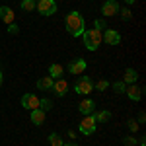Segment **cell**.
Segmentation results:
<instances>
[{"mask_svg":"<svg viewBox=\"0 0 146 146\" xmlns=\"http://www.w3.org/2000/svg\"><path fill=\"white\" fill-rule=\"evenodd\" d=\"M125 94H127V98L131 101H140V98H142V88L136 86V84H129Z\"/></svg>","mask_w":146,"mask_h":146,"instance_id":"11","label":"cell"},{"mask_svg":"<svg viewBox=\"0 0 146 146\" xmlns=\"http://www.w3.org/2000/svg\"><path fill=\"white\" fill-rule=\"evenodd\" d=\"M127 127H129L131 133H136V131H138V123H136L135 119H129V121H127Z\"/></svg>","mask_w":146,"mask_h":146,"instance_id":"24","label":"cell"},{"mask_svg":"<svg viewBox=\"0 0 146 146\" xmlns=\"http://www.w3.org/2000/svg\"><path fill=\"white\" fill-rule=\"evenodd\" d=\"M0 84H2V70H0Z\"/></svg>","mask_w":146,"mask_h":146,"instance_id":"33","label":"cell"},{"mask_svg":"<svg viewBox=\"0 0 146 146\" xmlns=\"http://www.w3.org/2000/svg\"><path fill=\"white\" fill-rule=\"evenodd\" d=\"M62 146H78V144H74V142H70V144H62Z\"/></svg>","mask_w":146,"mask_h":146,"instance_id":"32","label":"cell"},{"mask_svg":"<svg viewBox=\"0 0 146 146\" xmlns=\"http://www.w3.org/2000/svg\"><path fill=\"white\" fill-rule=\"evenodd\" d=\"M20 8L23 12H33L35 10V0H22L20 2Z\"/></svg>","mask_w":146,"mask_h":146,"instance_id":"19","label":"cell"},{"mask_svg":"<svg viewBox=\"0 0 146 146\" xmlns=\"http://www.w3.org/2000/svg\"><path fill=\"white\" fill-rule=\"evenodd\" d=\"M136 0H125V4H135Z\"/></svg>","mask_w":146,"mask_h":146,"instance_id":"31","label":"cell"},{"mask_svg":"<svg viewBox=\"0 0 146 146\" xmlns=\"http://www.w3.org/2000/svg\"><path fill=\"white\" fill-rule=\"evenodd\" d=\"M144 119H146V115H144V111L140 113V115H138V121H136V123L140 125V123H144Z\"/></svg>","mask_w":146,"mask_h":146,"instance_id":"29","label":"cell"},{"mask_svg":"<svg viewBox=\"0 0 146 146\" xmlns=\"http://www.w3.org/2000/svg\"><path fill=\"white\" fill-rule=\"evenodd\" d=\"M35 2H37V0H35Z\"/></svg>","mask_w":146,"mask_h":146,"instance_id":"34","label":"cell"},{"mask_svg":"<svg viewBox=\"0 0 146 146\" xmlns=\"http://www.w3.org/2000/svg\"><path fill=\"white\" fill-rule=\"evenodd\" d=\"M101 14L105 18H111V16H117L119 14V4L115 0H105L103 6H101Z\"/></svg>","mask_w":146,"mask_h":146,"instance_id":"9","label":"cell"},{"mask_svg":"<svg viewBox=\"0 0 146 146\" xmlns=\"http://www.w3.org/2000/svg\"><path fill=\"white\" fill-rule=\"evenodd\" d=\"M84 37V47L88 49V51H98L100 49V43H101V31L98 29H88V31H84L82 33Z\"/></svg>","mask_w":146,"mask_h":146,"instance_id":"2","label":"cell"},{"mask_svg":"<svg viewBox=\"0 0 146 146\" xmlns=\"http://www.w3.org/2000/svg\"><path fill=\"white\" fill-rule=\"evenodd\" d=\"M74 92L82 94V96H90L92 92H94V80L90 76H80L78 82L74 84Z\"/></svg>","mask_w":146,"mask_h":146,"instance_id":"5","label":"cell"},{"mask_svg":"<svg viewBox=\"0 0 146 146\" xmlns=\"http://www.w3.org/2000/svg\"><path fill=\"white\" fill-rule=\"evenodd\" d=\"M62 74H64V68H62V64H58V62H53V64L49 66V76H51L53 80L62 78Z\"/></svg>","mask_w":146,"mask_h":146,"instance_id":"16","label":"cell"},{"mask_svg":"<svg viewBox=\"0 0 146 146\" xmlns=\"http://www.w3.org/2000/svg\"><path fill=\"white\" fill-rule=\"evenodd\" d=\"M22 107L27 109V111L39 109V98H37L35 94H23L22 96Z\"/></svg>","mask_w":146,"mask_h":146,"instance_id":"7","label":"cell"},{"mask_svg":"<svg viewBox=\"0 0 146 146\" xmlns=\"http://www.w3.org/2000/svg\"><path fill=\"white\" fill-rule=\"evenodd\" d=\"M138 144H140V146H146V138H140V140H138Z\"/></svg>","mask_w":146,"mask_h":146,"instance_id":"30","label":"cell"},{"mask_svg":"<svg viewBox=\"0 0 146 146\" xmlns=\"http://www.w3.org/2000/svg\"><path fill=\"white\" fill-rule=\"evenodd\" d=\"M78 111L82 113V115H92V113L96 111V101L92 100V98L82 100V101H80V105H78Z\"/></svg>","mask_w":146,"mask_h":146,"instance_id":"12","label":"cell"},{"mask_svg":"<svg viewBox=\"0 0 146 146\" xmlns=\"http://www.w3.org/2000/svg\"><path fill=\"white\" fill-rule=\"evenodd\" d=\"M29 119H31V123L35 127H41V125L45 123V111H41V109H33V111L29 113Z\"/></svg>","mask_w":146,"mask_h":146,"instance_id":"14","label":"cell"},{"mask_svg":"<svg viewBox=\"0 0 146 146\" xmlns=\"http://www.w3.org/2000/svg\"><path fill=\"white\" fill-rule=\"evenodd\" d=\"M92 115H94L96 123H107V121L111 119V113H109V111H105V109H103V111H94Z\"/></svg>","mask_w":146,"mask_h":146,"instance_id":"18","label":"cell"},{"mask_svg":"<svg viewBox=\"0 0 146 146\" xmlns=\"http://www.w3.org/2000/svg\"><path fill=\"white\" fill-rule=\"evenodd\" d=\"M88 68V62L84 58H72L68 64V72L70 74H84V70Z\"/></svg>","mask_w":146,"mask_h":146,"instance_id":"8","label":"cell"},{"mask_svg":"<svg viewBox=\"0 0 146 146\" xmlns=\"http://www.w3.org/2000/svg\"><path fill=\"white\" fill-rule=\"evenodd\" d=\"M111 86H113V90L117 92V94H125V90H127V84H125L123 80H117V82H113Z\"/></svg>","mask_w":146,"mask_h":146,"instance_id":"22","label":"cell"},{"mask_svg":"<svg viewBox=\"0 0 146 146\" xmlns=\"http://www.w3.org/2000/svg\"><path fill=\"white\" fill-rule=\"evenodd\" d=\"M107 88H109V82H107V80H98V82H94V90L105 92Z\"/></svg>","mask_w":146,"mask_h":146,"instance_id":"21","label":"cell"},{"mask_svg":"<svg viewBox=\"0 0 146 146\" xmlns=\"http://www.w3.org/2000/svg\"><path fill=\"white\" fill-rule=\"evenodd\" d=\"M103 27H107L103 20H96V22H94V29H98V31H103Z\"/></svg>","mask_w":146,"mask_h":146,"instance_id":"26","label":"cell"},{"mask_svg":"<svg viewBox=\"0 0 146 146\" xmlns=\"http://www.w3.org/2000/svg\"><path fill=\"white\" fill-rule=\"evenodd\" d=\"M64 27H66V31L72 37H82V33L86 31V22H84V18H82L80 12L72 10L64 18Z\"/></svg>","mask_w":146,"mask_h":146,"instance_id":"1","label":"cell"},{"mask_svg":"<svg viewBox=\"0 0 146 146\" xmlns=\"http://www.w3.org/2000/svg\"><path fill=\"white\" fill-rule=\"evenodd\" d=\"M51 92H55L56 94V98H64L68 94V82L64 78H56L55 80V84H53V90Z\"/></svg>","mask_w":146,"mask_h":146,"instance_id":"10","label":"cell"},{"mask_svg":"<svg viewBox=\"0 0 146 146\" xmlns=\"http://www.w3.org/2000/svg\"><path fill=\"white\" fill-rule=\"evenodd\" d=\"M101 39H105V43H107V45L115 47V45H119V43H121V33H119L117 29L105 27V29H103V33H101Z\"/></svg>","mask_w":146,"mask_h":146,"instance_id":"6","label":"cell"},{"mask_svg":"<svg viewBox=\"0 0 146 146\" xmlns=\"http://www.w3.org/2000/svg\"><path fill=\"white\" fill-rule=\"evenodd\" d=\"M123 144L125 146H135L136 144V138H135V136H127V138L123 140Z\"/></svg>","mask_w":146,"mask_h":146,"instance_id":"27","label":"cell"},{"mask_svg":"<svg viewBox=\"0 0 146 146\" xmlns=\"http://www.w3.org/2000/svg\"><path fill=\"white\" fill-rule=\"evenodd\" d=\"M35 10L41 16L49 18V16H53L56 12V0H37L35 2Z\"/></svg>","mask_w":146,"mask_h":146,"instance_id":"3","label":"cell"},{"mask_svg":"<svg viewBox=\"0 0 146 146\" xmlns=\"http://www.w3.org/2000/svg\"><path fill=\"white\" fill-rule=\"evenodd\" d=\"M96 129H98V123H96L94 115H84V119H82L80 125H78V131L84 136H90V135L96 133Z\"/></svg>","mask_w":146,"mask_h":146,"instance_id":"4","label":"cell"},{"mask_svg":"<svg viewBox=\"0 0 146 146\" xmlns=\"http://www.w3.org/2000/svg\"><path fill=\"white\" fill-rule=\"evenodd\" d=\"M53 84H55V80L51 78L49 74L37 80V88H39V90H45V92H51V90H53Z\"/></svg>","mask_w":146,"mask_h":146,"instance_id":"15","label":"cell"},{"mask_svg":"<svg viewBox=\"0 0 146 146\" xmlns=\"http://www.w3.org/2000/svg\"><path fill=\"white\" fill-rule=\"evenodd\" d=\"M119 12H121V18L123 20H131V16H133V12L129 10V8H119Z\"/></svg>","mask_w":146,"mask_h":146,"instance_id":"25","label":"cell"},{"mask_svg":"<svg viewBox=\"0 0 146 146\" xmlns=\"http://www.w3.org/2000/svg\"><path fill=\"white\" fill-rule=\"evenodd\" d=\"M8 33H12V35L20 33V29H18V25H16V23H10V25H8Z\"/></svg>","mask_w":146,"mask_h":146,"instance_id":"28","label":"cell"},{"mask_svg":"<svg viewBox=\"0 0 146 146\" xmlns=\"http://www.w3.org/2000/svg\"><path fill=\"white\" fill-rule=\"evenodd\" d=\"M49 144H51V146H62V144H64V140L56 135V133H51V135H49Z\"/></svg>","mask_w":146,"mask_h":146,"instance_id":"20","label":"cell"},{"mask_svg":"<svg viewBox=\"0 0 146 146\" xmlns=\"http://www.w3.org/2000/svg\"><path fill=\"white\" fill-rule=\"evenodd\" d=\"M136 80H138V72H136L135 68H127L125 76H123V82L125 84H136Z\"/></svg>","mask_w":146,"mask_h":146,"instance_id":"17","label":"cell"},{"mask_svg":"<svg viewBox=\"0 0 146 146\" xmlns=\"http://www.w3.org/2000/svg\"><path fill=\"white\" fill-rule=\"evenodd\" d=\"M51 107H53V101L51 100H47V98L39 100V109H41V111H49Z\"/></svg>","mask_w":146,"mask_h":146,"instance_id":"23","label":"cell"},{"mask_svg":"<svg viewBox=\"0 0 146 146\" xmlns=\"http://www.w3.org/2000/svg\"><path fill=\"white\" fill-rule=\"evenodd\" d=\"M0 20L6 23V25L14 23V12H12V8H8V6H0Z\"/></svg>","mask_w":146,"mask_h":146,"instance_id":"13","label":"cell"}]
</instances>
